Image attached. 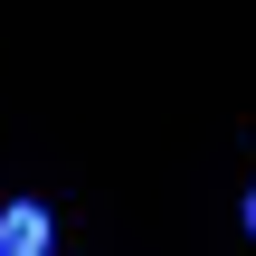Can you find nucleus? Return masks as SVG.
I'll use <instances>...</instances> for the list:
<instances>
[{
  "instance_id": "nucleus-1",
  "label": "nucleus",
  "mask_w": 256,
  "mask_h": 256,
  "mask_svg": "<svg viewBox=\"0 0 256 256\" xmlns=\"http://www.w3.org/2000/svg\"><path fill=\"white\" fill-rule=\"evenodd\" d=\"M0 256H48V209L38 200H10L0 209Z\"/></svg>"
},
{
  "instance_id": "nucleus-2",
  "label": "nucleus",
  "mask_w": 256,
  "mask_h": 256,
  "mask_svg": "<svg viewBox=\"0 0 256 256\" xmlns=\"http://www.w3.org/2000/svg\"><path fill=\"white\" fill-rule=\"evenodd\" d=\"M247 238H256V190H247Z\"/></svg>"
}]
</instances>
